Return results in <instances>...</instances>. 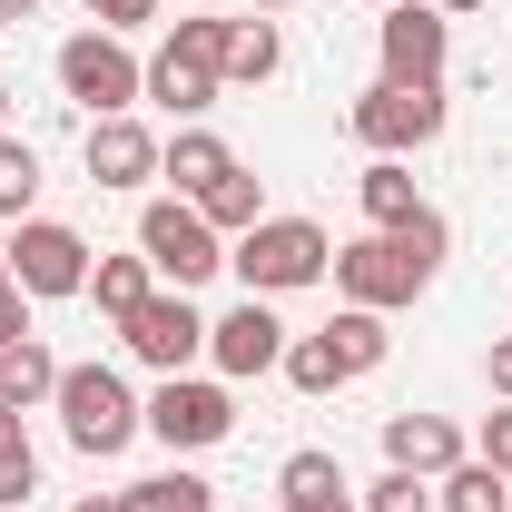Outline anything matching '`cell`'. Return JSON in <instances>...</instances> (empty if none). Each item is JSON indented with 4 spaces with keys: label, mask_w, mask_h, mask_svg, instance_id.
Segmentation results:
<instances>
[{
    "label": "cell",
    "mask_w": 512,
    "mask_h": 512,
    "mask_svg": "<svg viewBox=\"0 0 512 512\" xmlns=\"http://www.w3.org/2000/svg\"><path fill=\"white\" fill-rule=\"evenodd\" d=\"M444 247L453 227L434 217V207H414L404 227H375V237H355V247H335V296L345 306H375V316H394V306H414L434 276H444Z\"/></svg>",
    "instance_id": "obj_1"
},
{
    "label": "cell",
    "mask_w": 512,
    "mask_h": 512,
    "mask_svg": "<svg viewBox=\"0 0 512 512\" xmlns=\"http://www.w3.org/2000/svg\"><path fill=\"white\" fill-rule=\"evenodd\" d=\"M50 404H60V434L89 453V463H109V453H128L148 434V404L128 394L119 365H60V394H50Z\"/></svg>",
    "instance_id": "obj_2"
},
{
    "label": "cell",
    "mask_w": 512,
    "mask_h": 512,
    "mask_svg": "<svg viewBox=\"0 0 512 512\" xmlns=\"http://www.w3.org/2000/svg\"><path fill=\"white\" fill-rule=\"evenodd\" d=\"M227 266H237L247 296H296V286H316L335 266V237L316 217H256L247 237H227Z\"/></svg>",
    "instance_id": "obj_3"
},
{
    "label": "cell",
    "mask_w": 512,
    "mask_h": 512,
    "mask_svg": "<svg viewBox=\"0 0 512 512\" xmlns=\"http://www.w3.org/2000/svg\"><path fill=\"white\" fill-rule=\"evenodd\" d=\"M138 256H148L158 286L188 296V286H207V276L227 266V237L197 217V197H148V207H138Z\"/></svg>",
    "instance_id": "obj_4"
},
{
    "label": "cell",
    "mask_w": 512,
    "mask_h": 512,
    "mask_svg": "<svg viewBox=\"0 0 512 512\" xmlns=\"http://www.w3.org/2000/svg\"><path fill=\"white\" fill-rule=\"evenodd\" d=\"M50 69H60V89L89 119H119V109H138V89H148V60H128L119 30H69Z\"/></svg>",
    "instance_id": "obj_5"
},
{
    "label": "cell",
    "mask_w": 512,
    "mask_h": 512,
    "mask_svg": "<svg viewBox=\"0 0 512 512\" xmlns=\"http://www.w3.org/2000/svg\"><path fill=\"white\" fill-rule=\"evenodd\" d=\"M444 89H394V79H375L355 109H345V128H355V148H375V158H414V148H434L444 138Z\"/></svg>",
    "instance_id": "obj_6"
},
{
    "label": "cell",
    "mask_w": 512,
    "mask_h": 512,
    "mask_svg": "<svg viewBox=\"0 0 512 512\" xmlns=\"http://www.w3.org/2000/svg\"><path fill=\"white\" fill-rule=\"evenodd\" d=\"M89 237L79 227H60V217H20L10 227V286L40 306V296H89Z\"/></svg>",
    "instance_id": "obj_7"
},
{
    "label": "cell",
    "mask_w": 512,
    "mask_h": 512,
    "mask_svg": "<svg viewBox=\"0 0 512 512\" xmlns=\"http://www.w3.org/2000/svg\"><path fill=\"white\" fill-rule=\"evenodd\" d=\"M148 434L168 453H207L237 434V394H227V375H168L158 394H148Z\"/></svg>",
    "instance_id": "obj_8"
},
{
    "label": "cell",
    "mask_w": 512,
    "mask_h": 512,
    "mask_svg": "<svg viewBox=\"0 0 512 512\" xmlns=\"http://www.w3.org/2000/svg\"><path fill=\"white\" fill-rule=\"evenodd\" d=\"M375 60L394 89H444V60H453V20L434 0H394L375 20Z\"/></svg>",
    "instance_id": "obj_9"
},
{
    "label": "cell",
    "mask_w": 512,
    "mask_h": 512,
    "mask_svg": "<svg viewBox=\"0 0 512 512\" xmlns=\"http://www.w3.org/2000/svg\"><path fill=\"white\" fill-rule=\"evenodd\" d=\"M119 345L148 365V375H188L197 355H207V316H197L178 286H158V296H148V306L119 325Z\"/></svg>",
    "instance_id": "obj_10"
},
{
    "label": "cell",
    "mask_w": 512,
    "mask_h": 512,
    "mask_svg": "<svg viewBox=\"0 0 512 512\" xmlns=\"http://www.w3.org/2000/svg\"><path fill=\"white\" fill-rule=\"evenodd\" d=\"M207 365H217L227 384L276 375V365H286V325H276V306H266V296H247V306L207 316Z\"/></svg>",
    "instance_id": "obj_11"
},
{
    "label": "cell",
    "mask_w": 512,
    "mask_h": 512,
    "mask_svg": "<svg viewBox=\"0 0 512 512\" xmlns=\"http://www.w3.org/2000/svg\"><path fill=\"white\" fill-rule=\"evenodd\" d=\"M463 453H473V444H463V424H453V414H384V463H394V473L444 483Z\"/></svg>",
    "instance_id": "obj_12"
},
{
    "label": "cell",
    "mask_w": 512,
    "mask_h": 512,
    "mask_svg": "<svg viewBox=\"0 0 512 512\" xmlns=\"http://www.w3.org/2000/svg\"><path fill=\"white\" fill-rule=\"evenodd\" d=\"M158 148H168V138H148V128L128 119H89V188H148V178H158Z\"/></svg>",
    "instance_id": "obj_13"
},
{
    "label": "cell",
    "mask_w": 512,
    "mask_h": 512,
    "mask_svg": "<svg viewBox=\"0 0 512 512\" xmlns=\"http://www.w3.org/2000/svg\"><path fill=\"white\" fill-rule=\"evenodd\" d=\"M217 89H227V79H217L207 60H188L178 40H158V60H148V89H138V99H158L168 119L188 128V119H207V109H217Z\"/></svg>",
    "instance_id": "obj_14"
},
{
    "label": "cell",
    "mask_w": 512,
    "mask_h": 512,
    "mask_svg": "<svg viewBox=\"0 0 512 512\" xmlns=\"http://www.w3.org/2000/svg\"><path fill=\"white\" fill-rule=\"evenodd\" d=\"M276 503L286 512H365L335 453H286V463H276Z\"/></svg>",
    "instance_id": "obj_15"
},
{
    "label": "cell",
    "mask_w": 512,
    "mask_h": 512,
    "mask_svg": "<svg viewBox=\"0 0 512 512\" xmlns=\"http://www.w3.org/2000/svg\"><path fill=\"white\" fill-rule=\"evenodd\" d=\"M227 168H237V148H227L217 128H197V119L178 128L168 148H158V178H178V197H207L217 178H227Z\"/></svg>",
    "instance_id": "obj_16"
},
{
    "label": "cell",
    "mask_w": 512,
    "mask_h": 512,
    "mask_svg": "<svg viewBox=\"0 0 512 512\" xmlns=\"http://www.w3.org/2000/svg\"><path fill=\"white\" fill-rule=\"evenodd\" d=\"M316 335H325V355H335V375H345V384H355V375H375V365H384V345H394L375 306H335V325H316Z\"/></svg>",
    "instance_id": "obj_17"
},
{
    "label": "cell",
    "mask_w": 512,
    "mask_h": 512,
    "mask_svg": "<svg viewBox=\"0 0 512 512\" xmlns=\"http://www.w3.org/2000/svg\"><path fill=\"white\" fill-rule=\"evenodd\" d=\"M148 296H158V276H148V256H99V266H89V306H99L109 325H128L138 306H148Z\"/></svg>",
    "instance_id": "obj_18"
},
{
    "label": "cell",
    "mask_w": 512,
    "mask_h": 512,
    "mask_svg": "<svg viewBox=\"0 0 512 512\" xmlns=\"http://www.w3.org/2000/svg\"><path fill=\"white\" fill-rule=\"evenodd\" d=\"M434 512H512V473H493L483 453H463L444 483H434Z\"/></svg>",
    "instance_id": "obj_19"
},
{
    "label": "cell",
    "mask_w": 512,
    "mask_h": 512,
    "mask_svg": "<svg viewBox=\"0 0 512 512\" xmlns=\"http://www.w3.org/2000/svg\"><path fill=\"white\" fill-rule=\"evenodd\" d=\"M286 69V40H276V20H237L227 30V89H266Z\"/></svg>",
    "instance_id": "obj_20"
},
{
    "label": "cell",
    "mask_w": 512,
    "mask_h": 512,
    "mask_svg": "<svg viewBox=\"0 0 512 512\" xmlns=\"http://www.w3.org/2000/svg\"><path fill=\"white\" fill-rule=\"evenodd\" d=\"M40 493V453H30V414L0 404V512H20Z\"/></svg>",
    "instance_id": "obj_21"
},
{
    "label": "cell",
    "mask_w": 512,
    "mask_h": 512,
    "mask_svg": "<svg viewBox=\"0 0 512 512\" xmlns=\"http://www.w3.org/2000/svg\"><path fill=\"white\" fill-rule=\"evenodd\" d=\"M50 394H60V355H50L40 335L0 355V404H20V414H30V404H50Z\"/></svg>",
    "instance_id": "obj_22"
},
{
    "label": "cell",
    "mask_w": 512,
    "mask_h": 512,
    "mask_svg": "<svg viewBox=\"0 0 512 512\" xmlns=\"http://www.w3.org/2000/svg\"><path fill=\"white\" fill-rule=\"evenodd\" d=\"M197 217H207V227H217V237H247L256 217H266V178H247V168H227V178H217V188L197 197Z\"/></svg>",
    "instance_id": "obj_23"
},
{
    "label": "cell",
    "mask_w": 512,
    "mask_h": 512,
    "mask_svg": "<svg viewBox=\"0 0 512 512\" xmlns=\"http://www.w3.org/2000/svg\"><path fill=\"white\" fill-rule=\"evenodd\" d=\"M128 512H217V483H207V473H188V463H168V473L128 483Z\"/></svg>",
    "instance_id": "obj_24"
},
{
    "label": "cell",
    "mask_w": 512,
    "mask_h": 512,
    "mask_svg": "<svg viewBox=\"0 0 512 512\" xmlns=\"http://www.w3.org/2000/svg\"><path fill=\"white\" fill-rule=\"evenodd\" d=\"M355 197H365V217H375V227H404V217L424 207V197H414V168H404V158H375V168L355 178Z\"/></svg>",
    "instance_id": "obj_25"
},
{
    "label": "cell",
    "mask_w": 512,
    "mask_h": 512,
    "mask_svg": "<svg viewBox=\"0 0 512 512\" xmlns=\"http://www.w3.org/2000/svg\"><path fill=\"white\" fill-rule=\"evenodd\" d=\"M30 197H40V148L0 128V227H20V217H30Z\"/></svg>",
    "instance_id": "obj_26"
},
{
    "label": "cell",
    "mask_w": 512,
    "mask_h": 512,
    "mask_svg": "<svg viewBox=\"0 0 512 512\" xmlns=\"http://www.w3.org/2000/svg\"><path fill=\"white\" fill-rule=\"evenodd\" d=\"M365 512H434V483H424V473H394V463H384V483H365Z\"/></svg>",
    "instance_id": "obj_27"
},
{
    "label": "cell",
    "mask_w": 512,
    "mask_h": 512,
    "mask_svg": "<svg viewBox=\"0 0 512 512\" xmlns=\"http://www.w3.org/2000/svg\"><path fill=\"white\" fill-rule=\"evenodd\" d=\"M227 30H237V20H178L168 40H178L188 60H207V69H217V79H227Z\"/></svg>",
    "instance_id": "obj_28"
},
{
    "label": "cell",
    "mask_w": 512,
    "mask_h": 512,
    "mask_svg": "<svg viewBox=\"0 0 512 512\" xmlns=\"http://www.w3.org/2000/svg\"><path fill=\"white\" fill-rule=\"evenodd\" d=\"M10 345H30V296L0 276V355H10Z\"/></svg>",
    "instance_id": "obj_29"
},
{
    "label": "cell",
    "mask_w": 512,
    "mask_h": 512,
    "mask_svg": "<svg viewBox=\"0 0 512 512\" xmlns=\"http://www.w3.org/2000/svg\"><path fill=\"white\" fill-rule=\"evenodd\" d=\"M99 30H138V20H158V0H79Z\"/></svg>",
    "instance_id": "obj_30"
},
{
    "label": "cell",
    "mask_w": 512,
    "mask_h": 512,
    "mask_svg": "<svg viewBox=\"0 0 512 512\" xmlns=\"http://www.w3.org/2000/svg\"><path fill=\"white\" fill-rule=\"evenodd\" d=\"M473 453H483L493 473H512V404H503V414H483V444H473Z\"/></svg>",
    "instance_id": "obj_31"
},
{
    "label": "cell",
    "mask_w": 512,
    "mask_h": 512,
    "mask_svg": "<svg viewBox=\"0 0 512 512\" xmlns=\"http://www.w3.org/2000/svg\"><path fill=\"white\" fill-rule=\"evenodd\" d=\"M483 375H493V394L512 404V335H493V355H483Z\"/></svg>",
    "instance_id": "obj_32"
},
{
    "label": "cell",
    "mask_w": 512,
    "mask_h": 512,
    "mask_svg": "<svg viewBox=\"0 0 512 512\" xmlns=\"http://www.w3.org/2000/svg\"><path fill=\"white\" fill-rule=\"evenodd\" d=\"M20 20H40V0H0V30H20Z\"/></svg>",
    "instance_id": "obj_33"
},
{
    "label": "cell",
    "mask_w": 512,
    "mask_h": 512,
    "mask_svg": "<svg viewBox=\"0 0 512 512\" xmlns=\"http://www.w3.org/2000/svg\"><path fill=\"white\" fill-rule=\"evenodd\" d=\"M69 512H128V493H89V503H69Z\"/></svg>",
    "instance_id": "obj_34"
},
{
    "label": "cell",
    "mask_w": 512,
    "mask_h": 512,
    "mask_svg": "<svg viewBox=\"0 0 512 512\" xmlns=\"http://www.w3.org/2000/svg\"><path fill=\"white\" fill-rule=\"evenodd\" d=\"M434 10H444V20H463V10H483V0H434Z\"/></svg>",
    "instance_id": "obj_35"
},
{
    "label": "cell",
    "mask_w": 512,
    "mask_h": 512,
    "mask_svg": "<svg viewBox=\"0 0 512 512\" xmlns=\"http://www.w3.org/2000/svg\"><path fill=\"white\" fill-rule=\"evenodd\" d=\"M0 276H10V227H0Z\"/></svg>",
    "instance_id": "obj_36"
},
{
    "label": "cell",
    "mask_w": 512,
    "mask_h": 512,
    "mask_svg": "<svg viewBox=\"0 0 512 512\" xmlns=\"http://www.w3.org/2000/svg\"><path fill=\"white\" fill-rule=\"evenodd\" d=\"M247 10H296V0H247Z\"/></svg>",
    "instance_id": "obj_37"
},
{
    "label": "cell",
    "mask_w": 512,
    "mask_h": 512,
    "mask_svg": "<svg viewBox=\"0 0 512 512\" xmlns=\"http://www.w3.org/2000/svg\"><path fill=\"white\" fill-rule=\"evenodd\" d=\"M0 119H10V79H0Z\"/></svg>",
    "instance_id": "obj_38"
},
{
    "label": "cell",
    "mask_w": 512,
    "mask_h": 512,
    "mask_svg": "<svg viewBox=\"0 0 512 512\" xmlns=\"http://www.w3.org/2000/svg\"><path fill=\"white\" fill-rule=\"evenodd\" d=\"M365 10H394V0H365Z\"/></svg>",
    "instance_id": "obj_39"
},
{
    "label": "cell",
    "mask_w": 512,
    "mask_h": 512,
    "mask_svg": "<svg viewBox=\"0 0 512 512\" xmlns=\"http://www.w3.org/2000/svg\"><path fill=\"white\" fill-rule=\"evenodd\" d=\"M247 512H256V503H247Z\"/></svg>",
    "instance_id": "obj_40"
}]
</instances>
